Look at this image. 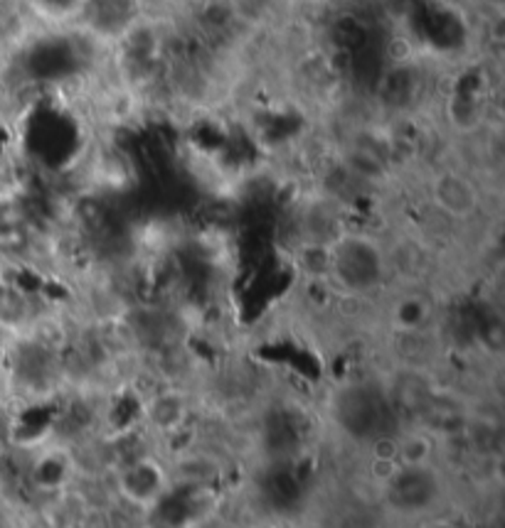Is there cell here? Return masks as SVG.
I'll use <instances>...</instances> for the list:
<instances>
[{
  "instance_id": "obj_1",
  "label": "cell",
  "mask_w": 505,
  "mask_h": 528,
  "mask_svg": "<svg viewBox=\"0 0 505 528\" xmlns=\"http://www.w3.org/2000/svg\"><path fill=\"white\" fill-rule=\"evenodd\" d=\"M387 273H390L387 251L367 233L342 232L328 246L326 278H331L348 295L360 297L375 293L387 281Z\"/></svg>"
},
{
  "instance_id": "obj_2",
  "label": "cell",
  "mask_w": 505,
  "mask_h": 528,
  "mask_svg": "<svg viewBox=\"0 0 505 528\" xmlns=\"http://www.w3.org/2000/svg\"><path fill=\"white\" fill-rule=\"evenodd\" d=\"M116 489L133 506L151 509L171 494L173 472L158 457L143 452L121 464V470L116 474Z\"/></svg>"
},
{
  "instance_id": "obj_3",
  "label": "cell",
  "mask_w": 505,
  "mask_h": 528,
  "mask_svg": "<svg viewBox=\"0 0 505 528\" xmlns=\"http://www.w3.org/2000/svg\"><path fill=\"white\" fill-rule=\"evenodd\" d=\"M432 202L448 219L466 222L481 207V192L461 170H441L432 180Z\"/></svg>"
},
{
  "instance_id": "obj_4",
  "label": "cell",
  "mask_w": 505,
  "mask_h": 528,
  "mask_svg": "<svg viewBox=\"0 0 505 528\" xmlns=\"http://www.w3.org/2000/svg\"><path fill=\"white\" fill-rule=\"evenodd\" d=\"M190 406L180 391H161L143 400V420L151 430L171 438L188 428Z\"/></svg>"
}]
</instances>
